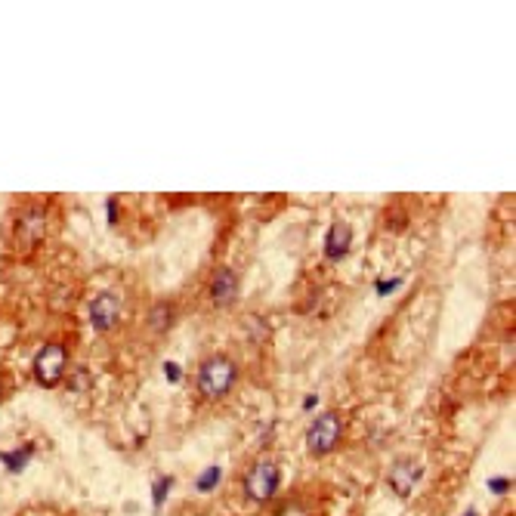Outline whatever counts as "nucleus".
I'll list each match as a JSON object with an SVG mask.
<instances>
[{
  "mask_svg": "<svg viewBox=\"0 0 516 516\" xmlns=\"http://www.w3.org/2000/svg\"><path fill=\"white\" fill-rule=\"evenodd\" d=\"M198 392L204 399H223L226 392L235 386L238 368L229 355H207L198 365Z\"/></svg>",
  "mask_w": 516,
  "mask_h": 516,
  "instance_id": "nucleus-1",
  "label": "nucleus"
},
{
  "mask_svg": "<svg viewBox=\"0 0 516 516\" xmlns=\"http://www.w3.org/2000/svg\"><path fill=\"white\" fill-rule=\"evenodd\" d=\"M65 365H69V347L56 340L44 343L38 349V355H34V380L40 386H47V390H53V386H59L65 380Z\"/></svg>",
  "mask_w": 516,
  "mask_h": 516,
  "instance_id": "nucleus-2",
  "label": "nucleus"
},
{
  "mask_svg": "<svg viewBox=\"0 0 516 516\" xmlns=\"http://www.w3.org/2000/svg\"><path fill=\"white\" fill-rule=\"evenodd\" d=\"M121 312H124V297H121V291H115V288H106V291L93 294L87 303L90 325H93V331H99V334H108V331L118 328Z\"/></svg>",
  "mask_w": 516,
  "mask_h": 516,
  "instance_id": "nucleus-3",
  "label": "nucleus"
},
{
  "mask_svg": "<svg viewBox=\"0 0 516 516\" xmlns=\"http://www.w3.org/2000/svg\"><path fill=\"white\" fill-rule=\"evenodd\" d=\"M340 436H343V417L337 414V411H325V414H318L316 421H312V427L306 430V448H309V454H316V458H325V454L334 452Z\"/></svg>",
  "mask_w": 516,
  "mask_h": 516,
  "instance_id": "nucleus-4",
  "label": "nucleus"
},
{
  "mask_svg": "<svg viewBox=\"0 0 516 516\" xmlns=\"http://www.w3.org/2000/svg\"><path fill=\"white\" fill-rule=\"evenodd\" d=\"M281 485V473L272 460H257L248 473H244V495L254 504H266L275 497Z\"/></svg>",
  "mask_w": 516,
  "mask_h": 516,
  "instance_id": "nucleus-5",
  "label": "nucleus"
},
{
  "mask_svg": "<svg viewBox=\"0 0 516 516\" xmlns=\"http://www.w3.org/2000/svg\"><path fill=\"white\" fill-rule=\"evenodd\" d=\"M44 229H47V207L32 201V204L19 207L16 213V244L22 250H34L44 238Z\"/></svg>",
  "mask_w": 516,
  "mask_h": 516,
  "instance_id": "nucleus-6",
  "label": "nucleus"
},
{
  "mask_svg": "<svg viewBox=\"0 0 516 516\" xmlns=\"http://www.w3.org/2000/svg\"><path fill=\"white\" fill-rule=\"evenodd\" d=\"M207 294H211V303L229 306L238 297V272L232 266H217L211 275V285H207Z\"/></svg>",
  "mask_w": 516,
  "mask_h": 516,
  "instance_id": "nucleus-7",
  "label": "nucleus"
},
{
  "mask_svg": "<svg viewBox=\"0 0 516 516\" xmlns=\"http://www.w3.org/2000/svg\"><path fill=\"white\" fill-rule=\"evenodd\" d=\"M421 464H411V460H399V464H392L390 476H386V482H390V489L396 491L399 497H408L411 489L417 485V479H421Z\"/></svg>",
  "mask_w": 516,
  "mask_h": 516,
  "instance_id": "nucleus-8",
  "label": "nucleus"
},
{
  "mask_svg": "<svg viewBox=\"0 0 516 516\" xmlns=\"http://www.w3.org/2000/svg\"><path fill=\"white\" fill-rule=\"evenodd\" d=\"M349 248H353V229L347 223H334L325 235V257L331 263H340L349 254Z\"/></svg>",
  "mask_w": 516,
  "mask_h": 516,
  "instance_id": "nucleus-9",
  "label": "nucleus"
},
{
  "mask_svg": "<svg viewBox=\"0 0 516 516\" xmlns=\"http://www.w3.org/2000/svg\"><path fill=\"white\" fill-rule=\"evenodd\" d=\"M34 452H38L34 442H22V445L10 448V452H0V464H3V470H7V473H13V476H16V473H22L28 464H32Z\"/></svg>",
  "mask_w": 516,
  "mask_h": 516,
  "instance_id": "nucleus-10",
  "label": "nucleus"
},
{
  "mask_svg": "<svg viewBox=\"0 0 516 516\" xmlns=\"http://www.w3.org/2000/svg\"><path fill=\"white\" fill-rule=\"evenodd\" d=\"M174 318H176L174 303H170V300H161V303H155L149 312V328L155 331V334H161V331H167L170 325H174Z\"/></svg>",
  "mask_w": 516,
  "mask_h": 516,
  "instance_id": "nucleus-11",
  "label": "nucleus"
},
{
  "mask_svg": "<svg viewBox=\"0 0 516 516\" xmlns=\"http://www.w3.org/2000/svg\"><path fill=\"white\" fill-rule=\"evenodd\" d=\"M220 479H223V470H220V467H207V470H201V476L195 479V489H198L201 495H207V491H213L220 485Z\"/></svg>",
  "mask_w": 516,
  "mask_h": 516,
  "instance_id": "nucleus-12",
  "label": "nucleus"
},
{
  "mask_svg": "<svg viewBox=\"0 0 516 516\" xmlns=\"http://www.w3.org/2000/svg\"><path fill=\"white\" fill-rule=\"evenodd\" d=\"M170 485H174V476H161V479L152 482V507H155V510H161V504L167 501Z\"/></svg>",
  "mask_w": 516,
  "mask_h": 516,
  "instance_id": "nucleus-13",
  "label": "nucleus"
},
{
  "mask_svg": "<svg viewBox=\"0 0 516 516\" xmlns=\"http://www.w3.org/2000/svg\"><path fill=\"white\" fill-rule=\"evenodd\" d=\"M161 371H164V377H167V384H180L183 380V368H180V362H174V359L164 362Z\"/></svg>",
  "mask_w": 516,
  "mask_h": 516,
  "instance_id": "nucleus-14",
  "label": "nucleus"
},
{
  "mask_svg": "<svg viewBox=\"0 0 516 516\" xmlns=\"http://www.w3.org/2000/svg\"><path fill=\"white\" fill-rule=\"evenodd\" d=\"M510 489H513V479H510V476H495V479H489V491H491V495H507Z\"/></svg>",
  "mask_w": 516,
  "mask_h": 516,
  "instance_id": "nucleus-15",
  "label": "nucleus"
},
{
  "mask_svg": "<svg viewBox=\"0 0 516 516\" xmlns=\"http://www.w3.org/2000/svg\"><path fill=\"white\" fill-rule=\"evenodd\" d=\"M90 384V377H87V371H84V368H78L75 374H71L69 380H65V386H69L71 392H78V390H84V386Z\"/></svg>",
  "mask_w": 516,
  "mask_h": 516,
  "instance_id": "nucleus-16",
  "label": "nucleus"
},
{
  "mask_svg": "<svg viewBox=\"0 0 516 516\" xmlns=\"http://www.w3.org/2000/svg\"><path fill=\"white\" fill-rule=\"evenodd\" d=\"M405 285V279H390V281H377L374 285V294L377 297H386V294H392V291H399V288Z\"/></svg>",
  "mask_w": 516,
  "mask_h": 516,
  "instance_id": "nucleus-17",
  "label": "nucleus"
},
{
  "mask_svg": "<svg viewBox=\"0 0 516 516\" xmlns=\"http://www.w3.org/2000/svg\"><path fill=\"white\" fill-rule=\"evenodd\" d=\"M106 217H108V226L118 223V198H108L106 201Z\"/></svg>",
  "mask_w": 516,
  "mask_h": 516,
  "instance_id": "nucleus-18",
  "label": "nucleus"
},
{
  "mask_svg": "<svg viewBox=\"0 0 516 516\" xmlns=\"http://www.w3.org/2000/svg\"><path fill=\"white\" fill-rule=\"evenodd\" d=\"M316 405H318V396H316V392L303 399V408H306V411H312V408H316Z\"/></svg>",
  "mask_w": 516,
  "mask_h": 516,
  "instance_id": "nucleus-19",
  "label": "nucleus"
},
{
  "mask_svg": "<svg viewBox=\"0 0 516 516\" xmlns=\"http://www.w3.org/2000/svg\"><path fill=\"white\" fill-rule=\"evenodd\" d=\"M464 516H479V513H476V510H467V513H464Z\"/></svg>",
  "mask_w": 516,
  "mask_h": 516,
  "instance_id": "nucleus-20",
  "label": "nucleus"
},
{
  "mask_svg": "<svg viewBox=\"0 0 516 516\" xmlns=\"http://www.w3.org/2000/svg\"><path fill=\"white\" fill-rule=\"evenodd\" d=\"M0 396H3V386H0Z\"/></svg>",
  "mask_w": 516,
  "mask_h": 516,
  "instance_id": "nucleus-21",
  "label": "nucleus"
}]
</instances>
